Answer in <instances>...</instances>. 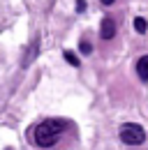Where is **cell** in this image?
<instances>
[{"label":"cell","mask_w":148,"mask_h":150,"mask_svg":"<svg viewBox=\"0 0 148 150\" xmlns=\"http://www.w3.org/2000/svg\"><path fill=\"white\" fill-rule=\"evenodd\" d=\"M137 76L141 81H148V56H141L137 60Z\"/></svg>","instance_id":"obj_4"},{"label":"cell","mask_w":148,"mask_h":150,"mask_svg":"<svg viewBox=\"0 0 148 150\" xmlns=\"http://www.w3.org/2000/svg\"><path fill=\"white\" fill-rule=\"evenodd\" d=\"M86 9V0H76V12H83Z\"/></svg>","instance_id":"obj_9"},{"label":"cell","mask_w":148,"mask_h":150,"mask_svg":"<svg viewBox=\"0 0 148 150\" xmlns=\"http://www.w3.org/2000/svg\"><path fill=\"white\" fill-rule=\"evenodd\" d=\"M118 136H120V141L125 146H141L146 141V129L141 125H137V122H125V125H120Z\"/></svg>","instance_id":"obj_2"},{"label":"cell","mask_w":148,"mask_h":150,"mask_svg":"<svg viewBox=\"0 0 148 150\" xmlns=\"http://www.w3.org/2000/svg\"><path fill=\"white\" fill-rule=\"evenodd\" d=\"M39 51V39H35L33 42V46H30V51L26 53V60H23V67H28L30 62H33V58H35V53Z\"/></svg>","instance_id":"obj_5"},{"label":"cell","mask_w":148,"mask_h":150,"mask_svg":"<svg viewBox=\"0 0 148 150\" xmlns=\"http://www.w3.org/2000/svg\"><path fill=\"white\" fill-rule=\"evenodd\" d=\"M65 127H67V122H63V120H42L33 129V143L39 148H53L60 141V134Z\"/></svg>","instance_id":"obj_1"},{"label":"cell","mask_w":148,"mask_h":150,"mask_svg":"<svg viewBox=\"0 0 148 150\" xmlns=\"http://www.w3.org/2000/svg\"><path fill=\"white\" fill-rule=\"evenodd\" d=\"M79 49H81V53H83V56H90V53H92V46H90V42H86V39H83V42L79 44Z\"/></svg>","instance_id":"obj_8"},{"label":"cell","mask_w":148,"mask_h":150,"mask_svg":"<svg viewBox=\"0 0 148 150\" xmlns=\"http://www.w3.org/2000/svg\"><path fill=\"white\" fill-rule=\"evenodd\" d=\"M134 30H137L139 35H144V33L148 30V23H146L144 16H137V19H134Z\"/></svg>","instance_id":"obj_6"},{"label":"cell","mask_w":148,"mask_h":150,"mask_svg":"<svg viewBox=\"0 0 148 150\" xmlns=\"http://www.w3.org/2000/svg\"><path fill=\"white\" fill-rule=\"evenodd\" d=\"M100 2H102V5H113L116 0H100Z\"/></svg>","instance_id":"obj_10"},{"label":"cell","mask_w":148,"mask_h":150,"mask_svg":"<svg viewBox=\"0 0 148 150\" xmlns=\"http://www.w3.org/2000/svg\"><path fill=\"white\" fill-rule=\"evenodd\" d=\"M63 56H65V60H67V65H72V67H79V65H81V60H79L76 53H72V51H65Z\"/></svg>","instance_id":"obj_7"},{"label":"cell","mask_w":148,"mask_h":150,"mask_svg":"<svg viewBox=\"0 0 148 150\" xmlns=\"http://www.w3.org/2000/svg\"><path fill=\"white\" fill-rule=\"evenodd\" d=\"M100 35H102V39H113V35H116V21L111 19V16H104V19H102Z\"/></svg>","instance_id":"obj_3"}]
</instances>
